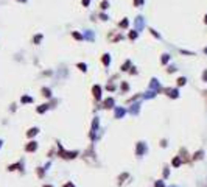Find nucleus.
Segmentation results:
<instances>
[{
	"instance_id": "obj_18",
	"label": "nucleus",
	"mask_w": 207,
	"mask_h": 187,
	"mask_svg": "<svg viewBox=\"0 0 207 187\" xmlns=\"http://www.w3.org/2000/svg\"><path fill=\"white\" fill-rule=\"evenodd\" d=\"M185 83H187V78H185V76L178 78V86H185Z\"/></svg>"
},
{
	"instance_id": "obj_21",
	"label": "nucleus",
	"mask_w": 207,
	"mask_h": 187,
	"mask_svg": "<svg viewBox=\"0 0 207 187\" xmlns=\"http://www.w3.org/2000/svg\"><path fill=\"white\" fill-rule=\"evenodd\" d=\"M154 95H156V92H154V91H151V89H150V91H148V92H146V94H145V95H143V97H145V98H153V97H154Z\"/></svg>"
},
{
	"instance_id": "obj_26",
	"label": "nucleus",
	"mask_w": 207,
	"mask_h": 187,
	"mask_svg": "<svg viewBox=\"0 0 207 187\" xmlns=\"http://www.w3.org/2000/svg\"><path fill=\"white\" fill-rule=\"evenodd\" d=\"M136 37H137V31L134 30V31H131V33H129V39H131V41H134Z\"/></svg>"
},
{
	"instance_id": "obj_39",
	"label": "nucleus",
	"mask_w": 207,
	"mask_h": 187,
	"mask_svg": "<svg viewBox=\"0 0 207 187\" xmlns=\"http://www.w3.org/2000/svg\"><path fill=\"white\" fill-rule=\"evenodd\" d=\"M89 3H90V0H83V5L84 6H89Z\"/></svg>"
},
{
	"instance_id": "obj_13",
	"label": "nucleus",
	"mask_w": 207,
	"mask_h": 187,
	"mask_svg": "<svg viewBox=\"0 0 207 187\" xmlns=\"http://www.w3.org/2000/svg\"><path fill=\"white\" fill-rule=\"evenodd\" d=\"M20 167H22V162H17V164L9 165V167H8V170H9V172H14V170H19Z\"/></svg>"
},
{
	"instance_id": "obj_42",
	"label": "nucleus",
	"mask_w": 207,
	"mask_h": 187,
	"mask_svg": "<svg viewBox=\"0 0 207 187\" xmlns=\"http://www.w3.org/2000/svg\"><path fill=\"white\" fill-rule=\"evenodd\" d=\"M204 53H206V55H207V47H206V48H204Z\"/></svg>"
},
{
	"instance_id": "obj_20",
	"label": "nucleus",
	"mask_w": 207,
	"mask_h": 187,
	"mask_svg": "<svg viewBox=\"0 0 207 187\" xmlns=\"http://www.w3.org/2000/svg\"><path fill=\"white\" fill-rule=\"evenodd\" d=\"M20 101H22V103H31V101H33V98H31V97H28V95H23V97L20 98Z\"/></svg>"
},
{
	"instance_id": "obj_35",
	"label": "nucleus",
	"mask_w": 207,
	"mask_h": 187,
	"mask_svg": "<svg viewBox=\"0 0 207 187\" xmlns=\"http://www.w3.org/2000/svg\"><path fill=\"white\" fill-rule=\"evenodd\" d=\"M168 175H170V170L165 169V170H164V178H168Z\"/></svg>"
},
{
	"instance_id": "obj_45",
	"label": "nucleus",
	"mask_w": 207,
	"mask_h": 187,
	"mask_svg": "<svg viewBox=\"0 0 207 187\" xmlns=\"http://www.w3.org/2000/svg\"><path fill=\"white\" fill-rule=\"evenodd\" d=\"M0 147H2V140H0Z\"/></svg>"
},
{
	"instance_id": "obj_27",
	"label": "nucleus",
	"mask_w": 207,
	"mask_h": 187,
	"mask_svg": "<svg viewBox=\"0 0 207 187\" xmlns=\"http://www.w3.org/2000/svg\"><path fill=\"white\" fill-rule=\"evenodd\" d=\"M137 112H139V105H134L131 108V114H137Z\"/></svg>"
},
{
	"instance_id": "obj_8",
	"label": "nucleus",
	"mask_w": 207,
	"mask_h": 187,
	"mask_svg": "<svg viewBox=\"0 0 207 187\" xmlns=\"http://www.w3.org/2000/svg\"><path fill=\"white\" fill-rule=\"evenodd\" d=\"M125 114H126L125 108H115V119H122Z\"/></svg>"
},
{
	"instance_id": "obj_16",
	"label": "nucleus",
	"mask_w": 207,
	"mask_h": 187,
	"mask_svg": "<svg viewBox=\"0 0 207 187\" xmlns=\"http://www.w3.org/2000/svg\"><path fill=\"white\" fill-rule=\"evenodd\" d=\"M84 37H86L87 41H94V33H92V31H86V33H84Z\"/></svg>"
},
{
	"instance_id": "obj_11",
	"label": "nucleus",
	"mask_w": 207,
	"mask_h": 187,
	"mask_svg": "<svg viewBox=\"0 0 207 187\" xmlns=\"http://www.w3.org/2000/svg\"><path fill=\"white\" fill-rule=\"evenodd\" d=\"M112 106H114V98H106V100H104V108L109 109V108H112Z\"/></svg>"
},
{
	"instance_id": "obj_22",
	"label": "nucleus",
	"mask_w": 207,
	"mask_h": 187,
	"mask_svg": "<svg viewBox=\"0 0 207 187\" xmlns=\"http://www.w3.org/2000/svg\"><path fill=\"white\" fill-rule=\"evenodd\" d=\"M98 125H100V122H98V119H94V122H92V131H97V128H98Z\"/></svg>"
},
{
	"instance_id": "obj_10",
	"label": "nucleus",
	"mask_w": 207,
	"mask_h": 187,
	"mask_svg": "<svg viewBox=\"0 0 207 187\" xmlns=\"http://www.w3.org/2000/svg\"><path fill=\"white\" fill-rule=\"evenodd\" d=\"M171 164H173V167H179V165L182 164V159H181L179 156H176V158H173V161H171Z\"/></svg>"
},
{
	"instance_id": "obj_30",
	"label": "nucleus",
	"mask_w": 207,
	"mask_h": 187,
	"mask_svg": "<svg viewBox=\"0 0 207 187\" xmlns=\"http://www.w3.org/2000/svg\"><path fill=\"white\" fill-rule=\"evenodd\" d=\"M129 66H131V61H126V62L122 66V70H128V67H129Z\"/></svg>"
},
{
	"instance_id": "obj_2",
	"label": "nucleus",
	"mask_w": 207,
	"mask_h": 187,
	"mask_svg": "<svg viewBox=\"0 0 207 187\" xmlns=\"http://www.w3.org/2000/svg\"><path fill=\"white\" fill-rule=\"evenodd\" d=\"M150 89L154 91V92H161V91H162V87H161V84H159V81H157L156 78L151 80V83H150Z\"/></svg>"
},
{
	"instance_id": "obj_3",
	"label": "nucleus",
	"mask_w": 207,
	"mask_h": 187,
	"mask_svg": "<svg viewBox=\"0 0 207 187\" xmlns=\"http://www.w3.org/2000/svg\"><path fill=\"white\" fill-rule=\"evenodd\" d=\"M134 28H136V31H142V28H143V17L142 16H139L134 20Z\"/></svg>"
},
{
	"instance_id": "obj_31",
	"label": "nucleus",
	"mask_w": 207,
	"mask_h": 187,
	"mask_svg": "<svg viewBox=\"0 0 207 187\" xmlns=\"http://www.w3.org/2000/svg\"><path fill=\"white\" fill-rule=\"evenodd\" d=\"M128 89H129V86H128V83H125V81H123V83H122V91H125V92H126Z\"/></svg>"
},
{
	"instance_id": "obj_44",
	"label": "nucleus",
	"mask_w": 207,
	"mask_h": 187,
	"mask_svg": "<svg viewBox=\"0 0 207 187\" xmlns=\"http://www.w3.org/2000/svg\"><path fill=\"white\" fill-rule=\"evenodd\" d=\"M19 2H26V0H19Z\"/></svg>"
},
{
	"instance_id": "obj_19",
	"label": "nucleus",
	"mask_w": 207,
	"mask_h": 187,
	"mask_svg": "<svg viewBox=\"0 0 207 187\" xmlns=\"http://www.w3.org/2000/svg\"><path fill=\"white\" fill-rule=\"evenodd\" d=\"M42 95L50 98V97H51V91H50V89H47V87H44V89H42Z\"/></svg>"
},
{
	"instance_id": "obj_1",
	"label": "nucleus",
	"mask_w": 207,
	"mask_h": 187,
	"mask_svg": "<svg viewBox=\"0 0 207 187\" xmlns=\"http://www.w3.org/2000/svg\"><path fill=\"white\" fill-rule=\"evenodd\" d=\"M76 151H65L61 145H59V156H62L64 159H72V158H76Z\"/></svg>"
},
{
	"instance_id": "obj_29",
	"label": "nucleus",
	"mask_w": 207,
	"mask_h": 187,
	"mask_svg": "<svg viewBox=\"0 0 207 187\" xmlns=\"http://www.w3.org/2000/svg\"><path fill=\"white\" fill-rule=\"evenodd\" d=\"M33 41H34V44H39V42L42 41V36H41V34H37V36H34V39H33Z\"/></svg>"
},
{
	"instance_id": "obj_6",
	"label": "nucleus",
	"mask_w": 207,
	"mask_h": 187,
	"mask_svg": "<svg viewBox=\"0 0 207 187\" xmlns=\"http://www.w3.org/2000/svg\"><path fill=\"white\" fill-rule=\"evenodd\" d=\"M165 92H167V95L171 97V98H178V97H179V91H178V89H171V87H168V89H165Z\"/></svg>"
},
{
	"instance_id": "obj_37",
	"label": "nucleus",
	"mask_w": 207,
	"mask_h": 187,
	"mask_svg": "<svg viewBox=\"0 0 207 187\" xmlns=\"http://www.w3.org/2000/svg\"><path fill=\"white\" fill-rule=\"evenodd\" d=\"M114 89H115V86H114V84H111V83H109V84H108V91H114Z\"/></svg>"
},
{
	"instance_id": "obj_5",
	"label": "nucleus",
	"mask_w": 207,
	"mask_h": 187,
	"mask_svg": "<svg viewBox=\"0 0 207 187\" xmlns=\"http://www.w3.org/2000/svg\"><path fill=\"white\" fill-rule=\"evenodd\" d=\"M92 94H94V97H95L97 100H101V87H100L98 84H95V86L92 87Z\"/></svg>"
},
{
	"instance_id": "obj_32",
	"label": "nucleus",
	"mask_w": 207,
	"mask_h": 187,
	"mask_svg": "<svg viewBox=\"0 0 207 187\" xmlns=\"http://www.w3.org/2000/svg\"><path fill=\"white\" fill-rule=\"evenodd\" d=\"M143 2H145V0H134V5H136V6H142Z\"/></svg>"
},
{
	"instance_id": "obj_4",
	"label": "nucleus",
	"mask_w": 207,
	"mask_h": 187,
	"mask_svg": "<svg viewBox=\"0 0 207 187\" xmlns=\"http://www.w3.org/2000/svg\"><path fill=\"white\" fill-rule=\"evenodd\" d=\"M145 151H146V145H145L143 142H139V144H137V148H136L137 156H143V154H145Z\"/></svg>"
},
{
	"instance_id": "obj_7",
	"label": "nucleus",
	"mask_w": 207,
	"mask_h": 187,
	"mask_svg": "<svg viewBox=\"0 0 207 187\" xmlns=\"http://www.w3.org/2000/svg\"><path fill=\"white\" fill-rule=\"evenodd\" d=\"M36 150H37V144H36L34 140L28 142V144H26V147H25V151H28V153H31V151H36Z\"/></svg>"
},
{
	"instance_id": "obj_34",
	"label": "nucleus",
	"mask_w": 207,
	"mask_h": 187,
	"mask_svg": "<svg viewBox=\"0 0 207 187\" xmlns=\"http://www.w3.org/2000/svg\"><path fill=\"white\" fill-rule=\"evenodd\" d=\"M156 187H165L164 181H156Z\"/></svg>"
},
{
	"instance_id": "obj_43",
	"label": "nucleus",
	"mask_w": 207,
	"mask_h": 187,
	"mask_svg": "<svg viewBox=\"0 0 207 187\" xmlns=\"http://www.w3.org/2000/svg\"><path fill=\"white\" fill-rule=\"evenodd\" d=\"M44 187H53V186H48V184H45V186H44Z\"/></svg>"
},
{
	"instance_id": "obj_17",
	"label": "nucleus",
	"mask_w": 207,
	"mask_h": 187,
	"mask_svg": "<svg viewBox=\"0 0 207 187\" xmlns=\"http://www.w3.org/2000/svg\"><path fill=\"white\" fill-rule=\"evenodd\" d=\"M76 67H78L81 72H86V70H87V66H86L84 62H78V64H76Z\"/></svg>"
},
{
	"instance_id": "obj_36",
	"label": "nucleus",
	"mask_w": 207,
	"mask_h": 187,
	"mask_svg": "<svg viewBox=\"0 0 207 187\" xmlns=\"http://www.w3.org/2000/svg\"><path fill=\"white\" fill-rule=\"evenodd\" d=\"M203 81H206V83H207V70L203 72Z\"/></svg>"
},
{
	"instance_id": "obj_15",
	"label": "nucleus",
	"mask_w": 207,
	"mask_h": 187,
	"mask_svg": "<svg viewBox=\"0 0 207 187\" xmlns=\"http://www.w3.org/2000/svg\"><path fill=\"white\" fill-rule=\"evenodd\" d=\"M203 156H204V151H203V150H199V151H196V153H195L193 159H195V161H198V159H203Z\"/></svg>"
},
{
	"instance_id": "obj_33",
	"label": "nucleus",
	"mask_w": 207,
	"mask_h": 187,
	"mask_svg": "<svg viewBox=\"0 0 207 187\" xmlns=\"http://www.w3.org/2000/svg\"><path fill=\"white\" fill-rule=\"evenodd\" d=\"M37 175H39V178H42L44 176V169H37Z\"/></svg>"
},
{
	"instance_id": "obj_14",
	"label": "nucleus",
	"mask_w": 207,
	"mask_h": 187,
	"mask_svg": "<svg viewBox=\"0 0 207 187\" xmlns=\"http://www.w3.org/2000/svg\"><path fill=\"white\" fill-rule=\"evenodd\" d=\"M37 133H39V130H37V128H31V130H28L26 136H28V137H33V136H36Z\"/></svg>"
},
{
	"instance_id": "obj_25",
	"label": "nucleus",
	"mask_w": 207,
	"mask_h": 187,
	"mask_svg": "<svg viewBox=\"0 0 207 187\" xmlns=\"http://www.w3.org/2000/svg\"><path fill=\"white\" fill-rule=\"evenodd\" d=\"M72 36H73L76 41H81V39H83V36H81L79 33H76V31H73V33H72Z\"/></svg>"
},
{
	"instance_id": "obj_24",
	"label": "nucleus",
	"mask_w": 207,
	"mask_h": 187,
	"mask_svg": "<svg viewBox=\"0 0 207 187\" xmlns=\"http://www.w3.org/2000/svg\"><path fill=\"white\" fill-rule=\"evenodd\" d=\"M109 8V2L108 0H103L101 2V9H108Z\"/></svg>"
},
{
	"instance_id": "obj_12",
	"label": "nucleus",
	"mask_w": 207,
	"mask_h": 187,
	"mask_svg": "<svg viewBox=\"0 0 207 187\" xmlns=\"http://www.w3.org/2000/svg\"><path fill=\"white\" fill-rule=\"evenodd\" d=\"M47 109H48V105L45 103V105H41V106H39V108L36 109V112H37V114H42V112H45Z\"/></svg>"
},
{
	"instance_id": "obj_40",
	"label": "nucleus",
	"mask_w": 207,
	"mask_h": 187,
	"mask_svg": "<svg viewBox=\"0 0 207 187\" xmlns=\"http://www.w3.org/2000/svg\"><path fill=\"white\" fill-rule=\"evenodd\" d=\"M64 187H75L72 183H67V184H64Z\"/></svg>"
},
{
	"instance_id": "obj_41",
	"label": "nucleus",
	"mask_w": 207,
	"mask_h": 187,
	"mask_svg": "<svg viewBox=\"0 0 207 187\" xmlns=\"http://www.w3.org/2000/svg\"><path fill=\"white\" fill-rule=\"evenodd\" d=\"M204 23H207V14L204 16Z\"/></svg>"
},
{
	"instance_id": "obj_23",
	"label": "nucleus",
	"mask_w": 207,
	"mask_h": 187,
	"mask_svg": "<svg viewBox=\"0 0 207 187\" xmlns=\"http://www.w3.org/2000/svg\"><path fill=\"white\" fill-rule=\"evenodd\" d=\"M168 59H170V55H162L161 62H162V64H167V62H168Z\"/></svg>"
},
{
	"instance_id": "obj_38",
	"label": "nucleus",
	"mask_w": 207,
	"mask_h": 187,
	"mask_svg": "<svg viewBox=\"0 0 207 187\" xmlns=\"http://www.w3.org/2000/svg\"><path fill=\"white\" fill-rule=\"evenodd\" d=\"M150 31H151V34H153V36H156V37H161V36H159V34H157L154 30H150Z\"/></svg>"
},
{
	"instance_id": "obj_9",
	"label": "nucleus",
	"mask_w": 207,
	"mask_h": 187,
	"mask_svg": "<svg viewBox=\"0 0 207 187\" xmlns=\"http://www.w3.org/2000/svg\"><path fill=\"white\" fill-rule=\"evenodd\" d=\"M101 61H103V64L108 67V66L111 64V55H109V53H104V55H103V58H101Z\"/></svg>"
},
{
	"instance_id": "obj_28",
	"label": "nucleus",
	"mask_w": 207,
	"mask_h": 187,
	"mask_svg": "<svg viewBox=\"0 0 207 187\" xmlns=\"http://www.w3.org/2000/svg\"><path fill=\"white\" fill-rule=\"evenodd\" d=\"M118 25H120L122 28H126V27H128V20H126V19H123V20H122V22H120Z\"/></svg>"
}]
</instances>
